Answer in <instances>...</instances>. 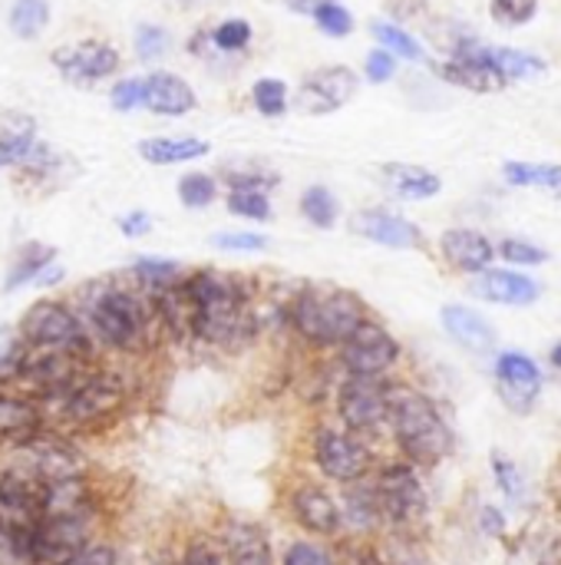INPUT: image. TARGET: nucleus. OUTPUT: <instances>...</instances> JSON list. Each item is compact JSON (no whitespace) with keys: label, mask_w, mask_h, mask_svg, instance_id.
I'll return each mask as SVG.
<instances>
[{"label":"nucleus","mask_w":561,"mask_h":565,"mask_svg":"<svg viewBox=\"0 0 561 565\" xmlns=\"http://www.w3.org/2000/svg\"><path fill=\"white\" fill-rule=\"evenodd\" d=\"M298 212L308 225L327 232L341 222V202L327 185H308L298 199Z\"/></svg>","instance_id":"72a5a7b5"},{"label":"nucleus","mask_w":561,"mask_h":565,"mask_svg":"<svg viewBox=\"0 0 561 565\" xmlns=\"http://www.w3.org/2000/svg\"><path fill=\"white\" fill-rule=\"evenodd\" d=\"M208 245L215 252H225V255H258V252H268V235L261 232H212L208 235Z\"/></svg>","instance_id":"79ce46f5"},{"label":"nucleus","mask_w":561,"mask_h":565,"mask_svg":"<svg viewBox=\"0 0 561 565\" xmlns=\"http://www.w3.org/2000/svg\"><path fill=\"white\" fill-rule=\"evenodd\" d=\"M56 262V248L53 245H43V242H26L20 245V252L13 255L10 262V271L3 278V291H20L26 285H33L40 278V271L46 265Z\"/></svg>","instance_id":"c756f323"},{"label":"nucleus","mask_w":561,"mask_h":565,"mask_svg":"<svg viewBox=\"0 0 561 565\" xmlns=\"http://www.w3.org/2000/svg\"><path fill=\"white\" fill-rule=\"evenodd\" d=\"M40 430H46L43 404L17 387H0V450L23 444Z\"/></svg>","instance_id":"412c9836"},{"label":"nucleus","mask_w":561,"mask_h":565,"mask_svg":"<svg viewBox=\"0 0 561 565\" xmlns=\"http://www.w3.org/2000/svg\"><path fill=\"white\" fill-rule=\"evenodd\" d=\"M175 565H225V559H222V550H218L215 540L195 536V540L185 543V550H182V556H179Z\"/></svg>","instance_id":"49530a36"},{"label":"nucleus","mask_w":561,"mask_h":565,"mask_svg":"<svg viewBox=\"0 0 561 565\" xmlns=\"http://www.w3.org/2000/svg\"><path fill=\"white\" fill-rule=\"evenodd\" d=\"M499 255L506 262H513V265H539V262H546V252L542 248H536L529 242H519V238H506L499 245Z\"/></svg>","instance_id":"3c124183"},{"label":"nucleus","mask_w":561,"mask_h":565,"mask_svg":"<svg viewBox=\"0 0 561 565\" xmlns=\"http://www.w3.org/2000/svg\"><path fill=\"white\" fill-rule=\"evenodd\" d=\"M185 265L179 258H165V255H136L129 265V278L142 288V291H159L169 288L175 281L185 278Z\"/></svg>","instance_id":"7c9ffc66"},{"label":"nucleus","mask_w":561,"mask_h":565,"mask_svg":"<svg viewBox=\"0 0 561 565\" xmlns=\"http://www.w3.org/2000/svg\"><path fill=\"white\" fill-rule=\"evenodd\" d=\"M440 248H443L446 262L453 268L466 271V275L486 271L493 265V258H496L493 242L483 232H476V228H450V232H443Z\"/></svg>","instance_id":"5701e85b"},{"label":"nucleus","mask_w":561,"mask_h":565,"mask_svg":"<svg viewBox=\"0 0 561 565\" xmlns=\"http://www.w3.org/2000/svg\"><path fill=\"white\" fill-rule=\"evenodd\" d=\"M387 394L390 381L387 377H354L344 374L334 394L337 420L344 430L357 437H374L387 427Z\"/></svg>","instance_id":"9b49d317"},{"label":"nucleus","mask_w":561,"mask_h":565,"mask_svg":"<svg viewBox=\"0 0 561 565\" xmlns=\"http://www.w3.org/2000/svg\"><path fill=\"white\" fill-rule=\"evenodd\" d=\"M360 89V76L344 66V63H331L321 70H311L298 89H294V109L304 116H331L337 109H344Z\"/></svg>","instance_id":"2eb2a0df"},{"label":"nucleus","mask_w":561,"mask_h":565,"mask_svg":"<svg viewBox=\"0 0 561 565\" xmlns=\"http://www.w3.org/2000/svg\"><path fill=\"white\" fill-rule=\"evenodd\" d=\"M380 182L400 202H427V199L440 195V189H443L436 172H430L423 166H413V162H387V166H380Z\"/></svg>","instance_id":"b1692460"},{"label":"nucleus","mask_w":561,"mask_h":565,"mask_svg":"<svg viewBox=\"0 0 561 565\" xmlns=\"http://www.w3.org/2000/svg\"><path fill=\"white\" fill-rule=\"evenodd\" d=\"M367 318L360 295L331 285H304L284 305L288 331L314 351H337Z\"/></svg>","instance_id":"7ed1b4c3"},{"label":"nucleus","mask_w":561,"mask_h":565,"mask_svg":"<svg viewBox=\"0 0 561 565\" xmlns=\"http://www.w3.org/2000/svg\"><path fill=\"white\" fill-rule=\"evenodd\" d=\"M288 516L308 536H317V540H331L344 530L341 503L314 480H301L288 490Z\"/></svg>","instance_id":"dca6fc26"},{"label":"nucleus","mask_w":561,"mask_h":565,"mask_svg":"<svg viewBox=\"0 0 561 565\" xmlns=\"http://www.w3.org/2000/svg\"><path fill=\"white\" fill-rule=\"evenodd\" d=\"M443 76H446L453 86H463V89H473V93H499V89L506 86L503 73L489 63L486 50H476V53L460 50V53L443 66Z\"/></svg>","instance_id":"bb28decb"},{"label":"nucleus","mask_w":561,"mask_h":565,"mask_svg":"<svg viewBox=\"0 0 561 565\" xmlns=\"http://www.w3.org/2000/svg\"><path fill=\"white\" fill-rule=\"evenodd\" d=\"M443 328H446V334H450L460 348H466V351H473V354H489L493 344H496L493 324H489L479 311H473V308H466V305H446V308H443Z\"/></svg>","instance_id":"cd10ccee"},{"label":"nucleus","mask_w":561,"mask_h":565,"mask_svg":"<svg viewBox=\"0 0 561 565\" xmlns=\"http://www.w3.org/2000/svg\"><path fill=\"white\" fill-rule=\"evenodd\" d=\"M370 487H374V497H377L380 520L387 526L410 530V526L423 523V516L430 510V497H427V487H423L413 463H407V460L384 463Z\"/></svg>","instance_id":"1a4fd4ad"},{"label":"nucleus","mask_w":561,"mask_h":565,"mask_svg":"<svg viewBox=\"0 0 561 565\" xmlns=\"http://www.w3.org/2000/svg\"><path fill=\"white\" fill-rule=\"evenodd\" d=\"M225 209L228 215L241 218V222H271L274 218V205L268 192H255V189H228L225 192Z\"/></svg>","instance_id":"4c0bfd02"},{"label":"nucleus","mask_w":561,"mask_h":565,"mask_svg":"<svg viewBox=\"0 0 561 565\" xmlns=\"http://www.w3.org/2000/svg\"><path fill=\"white\" fill-rule=\"evenodd\" d=\"M145 83V96H142V109L162 119H182L188 113L198 109V93L195 86L172 73V70H152L149 76H142Z\"/></svg>","instance_id":"f3484780"},{"label":"nucleus","mask_w":561,"mask_h":565,"mask_svg":"<svg viewBox=\"0 0 561 565\" xmlns=\"http://www.w3.org/2000/svg\"><path fill=\"white\" fill-rule=\"evenodd\" d=\"M139 159L149 166H188L212 152V142L202 136H149L136 146Z\"/></svg>","instance_id":"393cba45"},{"label":"nucleus","mask_w":561,"mask_h":565,"mask_svg":"<svg viewBox=\"0 0 561 565\" xmlns=\"http://www.w3.org/2000/svg\"><path fill=\"white\" fill-rule=\"evenodd\" d=\"M182 288L192 308L195 344H208L218 351H241L258 338L261 318L255 308L251 281L245 275H231L218 268H195V271H185Z\"/></svg>","instance_id":"f03ea898"},{"label":"nucleus","mask_w":561,"mask_h":565,"mask_svg":"<svg viewBox=\"0 0 561 565\" xmlns=\"http://www.w3.org/2000/svg\"><path fill=\"white\" fill-rule=\"evenodd\" d=\"M119 563V553H116V546L112 543H106V540H93V543H86L73 559L66 565H116Z\"/></svg>","instance_id":"8fccbe9b"},{"label":"nucleus","mask_w":561,"mask_h":565,"mask_svg":"<svg viewBox=\"0 0 561 565\" xmlns=\"http://www.w3.org/2000/svg\"><path fill=\"white\" fill-rule=\"evenodd\" d=\"M506 179L516 185H529L532 182V166H506Z\"/></svg>","instance_id":"13d9d810"},{"label":"nucleus","mask_w":561,"mask_h":565,"mask_svg":"<svg viewBox=\"0 0 561 565\" xmlns=\"http://www.w3.org/2000/svg\"><path fill=\"white\" fill-rule=\"evenodd\" d=\"M251 106L268 119H281L291 113V86L281 76H261L251 83Z\"/></svg>","instance_id":"c9c22d12"},{"label":"nucleus","mask_w":561,"mask_h":565,"mask_svg":"<svg viewBox=\"0 0 561 565\" xmlns=\"http://www.w3.org/2000/svg\"><path fill=\"white\" fill-rule=\"evenodd\" d=\"M63 275H66V271H63V265H60V262H53V265H46V268L40 271V278H36L33 285H36V288H53V285H60V281H63Z\"/></svg>","instance_id":"6e6d98bb"},{"label":"nucleus","mask_w":561,"mask_h":565,"mask_svg":"<svg viewBox=\"0 0 561 565\" xmlns=\"http://www.w3.org/2000/svg\"><path fill=\"white\" fill-rule=\"evenodd\" d=\"M17 341L23 348H36V351H60V354H73L79 361H99V348L89 338L79 311L63 298L33 301L20 315Z\"/></svg>","instance_id":"423d86ee"},{"label":"nucleus","mask_w":561,"mask_h":565,"mask_svg":"<svg viewBox=\"0 0 561 565\" xmlns=\"http://www.w3.org/2000/svg\"><path fill=\"white\" fill-rule=\"evenodd\" d=\"M311 20H314L317 30H321L324 36H331V40H344V36L354 33V13H350L341 0L321 3V7L311 13Z\"/></svg>","instance_id":"37998d69"},{"label":"nucleus","mask_w":561,"mask_h":565,"mask_svg":"<svg viewBox=\"0 0 561 565\" xmlns=\"http://www.w3.org/2000/svg\"><path fill=\"white\" fill-rule=\"evenodd\" d=\"M132 50L139 63H159L172 50V33L159 23H139L132 33Z\"/></svg>","instance_id":"a19ab883"},{"label":"nucleus","mask_w":561,"mask_h":565,"mask_svg":"<svg viewBox=\"0 0 561 565\" xmlns=\"http://www.w3.org/2000/svg\"><path fill=\"white\" fill-rule=\"evenodd\" d=\"M393 73H397V56L393 53H387L384 46H377V50L367 53V60H364V79H370V83H390Z\"/></svg>","instance_id":"09e8293b"},{"label":"nucleus","mask_w":561,"mask_h":565,"mask_svg":"<svg viewBox=\"0 0 561 565\" xmlns=\"http://www.w3.org/2000/svg\"><path fill=\"white\" fill-rule=\"evenodd\" d=\"M99 516H43L23 546L20 565H66L96 540Z\"/></svg>","instance_id":"9d476101"},{"label":"nucleus","mask_w":561,"mask_h":565,"mask_svg":"<svg viewBox=\"0 0 561 565\" xmlns=\"http://www.w3.org/2000/svg\"><path fill=\"white\" fill-rule=\"evenodd\" d=\"M473 291L483 298V301H493V305H509V308H526L539 298V285L526 275H516V271H479L476 281H473Z\"/></svg>","instance_id":"a878e982"},{"label":"nucleus","mask_w":561,"mask_h":565,"mask_svg":"<svg viewBox=\"0 0 561 565\" xmlns=\"http://www.w3.org/2000/svg\"><path fill=\"white\" fill-rule=\"evenodd\" d=\"M116 225H119L122 238H145L152 232V215L145 209H129V212L119 215Z\"/></svg>","instance_id":"603ef678"},{"label":"nucleus","mask_w":561,"mask_h":565,"mask_svg":"<svg viewBox=\"0 0 561 565\" xmlns=\"http://www.w3.org/2000/svg\"><path fill=\"white\" fill-rule=\"evenodd\" d=\"M552 364H555V367L561 371V341L555 344V348H552Z\"/></svg>","instance_id":"bf43d9fd"},{"label":"nucleus","mask_w":561,"mask_h":565,"mask_svg":"<svg viewBox=\"0 0 561 565\" xmlns=\"http://www.w3.org/2000/svg\"><path fill=\"white\" fill-rule=\"evenodd\" d=\"M311 463L324 480L350 487V483H360L370 477L374 454L364 437H357L344 427H334V424H321L311 434Z\"/></svg>","instance_id":"6e6552de"},{"label":"nucleus","mask_w":561,"mask_h":565,"mask_svg":"<svg viewBox=\"0 0 561 565\" xmlns=\"http://www.w3.org/2000/svg\"><path fill=\"white\" fill-rule=\"evenodd\" d=\"M489 63L503 73V79H529L536 73L546 70V60H539L536 53H526V50H509V46H493L486 50Z\"/></svg>","instance_id":"ea45409f"},{"label":"nucleus","mask_w":561,"mask_h":565,"mask_svg":"<svg viewBox=\"0 0 561 565\" xmlns=\"http://www.w3.org/2000/svg\"><path fill=\"white\" fill-rule=\"evenodd\" d=\"M546 192H552L555 199H561V166H546V169H532V182Z\"/></svg>","instance_id":"5fc2aeb1"},{"label":"nucleus","mask_w":561,"mask_h":565,"mask_svg":"<svg viewBox=\"0 0 561 565\" xmlns=\"http://www.w3.org/2000/svg\"><path fill=\"white\" fill-rule=\"evenodd\" d=\"M370 33L377 36V43H380L387 53H393V56H400V60H413V63L423 60V43H420L413 33H407L400 23H393V20H374V23H370Z\"/></svg>","instance_id":"58836bf2"},{"label":"nucleus","mask_w":561,"mask_h":565,"mask_svg":"<svg viewBox=\"0 0 561 565\" xmlns=\"http://www.w3.org/2000/svg\"><path fill=\"white\" fill-rule=\"evenodd\" d=\"M43 520L40 490L20 477L0 473V553L13 563L23 559V546Z\"/></svg>","instance_id":"f8f14e48"},{"label":"nucleus","mask_w":561,"mask_h":565,"mask_svg":"<svg viewBox=\"0 0 561 565\" xmlns=\"http://www.w3.org/2000/svg\"><path fill=\"white\" fill-rule=\"evenodd\" d=\"M400 361V341L377 324L374 318H367L341 348H337V364L344 374L354 377H387Z\"/></svg>","instance_id":"ddd939ff"},{"label":"nucleus","mask_w":561,"mask_h":565,"mask_svg":"<svg viewBox=\"0 0 561 565\" xmlns=\"http://www.w3.org/2000/svg\"><path fill=\"white\" fill-rule=\"evenodd\" d=\"M50 63L56 66V73L73 83V86H89L99 79H109L122 70V53L99 36H86V40H73L53 50Z\"/></svg>","instance_id":"4468645a"},{"label":"nucleus","mask_w":561,"mask_h":565,"mask_svg":"<svg viewBox=\"0 0 561 565\" xmlns=\"http://www.w3.org/2000/svg\"><path fill=\"white\" fill-rule=\"evenodd\" d=\"M218 550L225 565H274L271 536L255 520H228L218 533Z\"/></svg>","instance_id":"aec40b11"},{"label":"nucleus","mask_w":561,"mask_h":565,"mask_svg":"<svg viewBox=\"0 0 561 565\" xmlns=\"http://www.w3.org/2000/svg\"><path fill=\"white\" fill-rule=\"evenodd\" d=\"M50 26V0H13L7 10V30L30 43L40 40Z\"/></svg>","instance_id":"2f4dec72"},{"label":"nucleus","mask_w":561,"mask_h":565,"mask_svg":"<svg viewBox=\"0 0 561 565\" xmlns=\"http://www.w3.org/2000/svg\"><path fill=\"white\" fill-rule=\"evenodd\" d=\"M36 139H40L36 116L23 109H0V175L17 172L20 162L36 146Z\"/></svg>","instance_id":"4be33fe9"},{"label":"nucleus","mask_w":561,"mask_h":565,"mask_svg":"<svg viewBox=\"0 0 561 565\" xmlns=\"http://www.w3.org/2000/svg\"><path fill=\"white\" fill-rule=\"evenodd\" d=\"M0 460H3L0 473L20 477V480L33 483L36 490H43L56 480H69V477L86 473L83 454L63 434H50V430H40L23 444L3 447Z\"/></svg>","instance_id":"0eeeda50"},{"label":"nucleus","mask_w":561,"mask_h":565,"mask_svg":"<svg viewBox=\"0 0 561 565\" xmlns=\"http://www.w3.org/2000/svg\"><path fill=\"white\" fill-rule=\"evenodd\" d=\"M281 565H341L334 559V553L324 543L314 540H294L284 546L281 553Z\"/></svg>","instance_id":"c03bdc74"},{"label":"nucleus","mask_w":561,"mask_h":565,"mask_svg":"<svg viewBox=\"0 0 561 565\" xmlns=\"http://www.w3.org/2000/svg\"><path fill=\"white\" fill-rule=\"evenodd\" d=\"M142 96H145L142 76H126V79H116V83L109 86V106H112L116 113H122V116L142 109Z\"/></svg>","instance_id":"a18cd8bd"},{"label":"nucleus","mask_w":561,"mask_h":565,"mask_svg":"<svg viewBox=\"0 0 561 565\" xmlns=\"http://www.w3.org/2000/svg\"><path fill=\"white\" fill-rule=\"evenodd\" d=\"M215 179L225 189H255V192L271 195L278 189V182H281V172L271 169L268 162H258V159H238V162L222 166V172Z\"/></svg>","instance_id":"c85d7f7f"},{"label":"nucleus","mask_w":561,"mask_h":565,"mask_svg":"<svg viewBox=\"0 0 561 565\" xmlns=\"http://www.w3.org/2000/svg\"><path fill=\"white\" fill-rule=\"evenodd\" d=\"M218 192H222L218 179L212 172H202V169H192V172L179 175V182H175V195L188 212L212 209L218 202Z\"/></svg>","instance_id":"f704fd0d"},{"label":"nucleus","mask_w":561,"mask_h":565,"mask_svg":"<svg viewBox=\"0 0 561 565\" xmlns=\"http://www.w3.org/2000/svg\"><path fill=\"white\" fill-rule=\"evenodd\" d=\"M493 470H496L499 487L506 490V497H509V500H519V497H522V477H519V470H513V463H509L503 454L493 457Z\"/></svg>","instance_id":"864d4df0"},{"label":"nucleus","mask_w":561,"mask_h":565,"mask_svg":"<svg viewBox=\"0 0 561 565\" xmlns=\"http://www.w3.org/2000/svg\"><path fill=\"white\" fill-rule=\"evenodd\" d=\"M347 225H350L354 235H360V238H367L374 245H384V248H400L403 252V248H417L423 242V232L410 218H403L397 212H387V209H360V212L350 215Z\"/></svg>","instance_id":"6ab92c4d"},{"label":"nucleus","mask_w":561,"mask_h":565,"mask_svg":"<svg viewBox=\"0 0 561 565\" xmlns=\"http://www.w3.org/2000/svg\"><path fill=\"white\" fill-rule=\"evenodd\" d=\"M321 3H327V0H284V7L298 17H311Z\"/></svg>","instance_id":"4d7b16f0"},{"label":"nucleus","mask_w":561,"mask_h":565,"mask_svg":"<svg viewBox=\"0 0 561 565\" xmlns=\"http://www.w3.org/2000/svg\"><path fill=\"white\" fill-rule=\"evenodd\" d=\"M387 427H390L393 444L400 447L403 460L413 467H436L453 450V434H450L443 414L423 391H417L410 384L390 381Z\"/></svg>","instance_id":"20e7f679"},{"label":"nucleus","mask_w":561,"mask_h":565,"mask_svg":"<svg viewBox=\"0 0 561 565\" xmlns=\"http://www.w3.org/2000/svg\"><path fill=\"white\" fill-rule=\"evenodd\" d=\"M496 381H499L503 401L513 411H519V414H526L539 401V394H542V371H539V364L529 354H519V351L499 354Z\"/></svg>","instance_id":"a211bd4d"},{"label":"nucleus","mask_w":561,"mask_h":565,"mask_svg":"<svg viewBox=\"0 0 561 565\" xmlns=\"http://www.w3.org/2000/svg\"><path fill=\"white\" fill-rule=\"evenodd\" d=\"M536 10H539V0H493V17L509 23V26L532 20Z\"/></svg>","instance_id":"de8ad7c7"},{"label":"nucleus","mask_w":561,"mask_h":565,"mask_svg":"<svg viewBox=\"0 0 561 565\" xmlns=\"http://www.w3.org/2000/svg\"><path fill=\"white\" fill-rule=\"evenodd\" d=\"M251 40H255V26H251V20H245V17H225V20H218V23L208 30L212 50H218V53H225V56L245 53V50L251 46Z\"/></svg>","instance_id":"e433bc0d"},{"label":"nucleus","mask_w":561,"mask_h":565,"mask_svg":"<svg viewBox=\"0 0 561 565\" xmlns=\"http://www.w3.org/2000/svg\"><path fill=\"white\" fill-rule=\"evenodd\" d=\"M96 341L99 354L142 358L162 341V328L152 311L149 291L132 278H103L79 288V305H73Z\"/></svg>","instance_id":"f257e3e1"},{"label":"nucleus","mask_w":561,"mask_h":565,"mask_svg":"<svg viewBox=\"0 0 561 565\" xmlns=\"http://www.w3.org/2000/svg\"><path fill=\"white\" fill-rule=\"evenodd\" d=\"M341 513H344V526H354V530H377L384 526L380 520V510H377V497H374V487H367L364 480L360 483H350L347 493H344V503H341Z\"/></svg>","instance_id":"473e14b6"},{"label":"nucleus","mask_w":561,"mask_h":565,"mask_svg":"<svg viewBox=\"0 0 561 565\" xmlns=\"http://www.w3.org/2000/svg\"><path fill=\"white\" fill-rule=\"evenodd\" d=\"M129 397H132L129 381L116 367H103L96 361L43 411H46V424H50V414H56V424L66 434H83V430H99L109 420H116L129 407Z\"/></svg>","instance_id":"39448f33"}]
</instances>
